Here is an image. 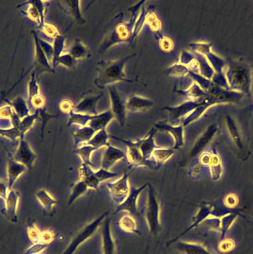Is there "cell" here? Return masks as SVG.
<instances>
[{"instance_id":"35","label":"cell","mask_w":253,"mask_h":254,"mask_svg":"<svg viewBox=\"0 0 253 254\" xmlns=\"http://www.w3.org/2000/svg\"><path fill=\"white\" fill-rule=\"evenodd\" d=\"M0 188H1V191H0V197H1V200L6 201L8 196V187H6L5 184L1 183Z\"/></svg>"},{"instance_id":"31","label":"cell","mask_w":253,"mask_h":254,"mask_svg":"<svg viewBox=\"0 0 253 254\" xmlns=\"http://www.w3.org/2000/svg\"><path fill=\"white\" fill-rule=\"evenodd\" d=\"M95 175L98 180L101 182L109 179L116 177L119 175L118 173H112L105 169L100 168L98 171L95 172Z\"/></svg>"},{"instance_id":"12","label":"cell","mask_w":253,"mask_h":254,"mask_svg":"<svg viewBox=\"0 0 253 254\" xmlns=\"http://www.w3.org/2000/svg\"><path fill=\"white\" fill-rule=\"evenodd\" d=\"M79 178L85 183L88 188L97 190L100 181L95 175V172L88 165L83 164L79 169Z\"/></svg>"},{"instance_id":"15","label":"cell","mask_w":253,"mask_h":254,"mask_svg":"<svg viewBox=\"0 0 253 254\" xmlns=\"http://www.w3.org/2000/svg\"><path fill=\"white\" fill-rule=\"evenodd\" d=\"M113 117V114L110 111L95 117H92L91 119L88 123V126L97 133L100 130L105 129Z\"/></svg>"},{"instance_id":"6","label":"cell","mask_w":253,"mask_h":254,"mask_svg":"<svg viewBox=\"0 0 253 254\" xmlns=\"http://www.w3.org/2000/svg\"><path fill=\"white\" fill-rule=\"evenodd\" d=\"M149 183L143 185L139 188H135L132 184H130V191L125 201L120 204L116 211V213L126 211L132 214L137 213V199L141 192L148 187Z\"/></svg>"},{"instance_id":"8","label":"cell","mask_w":253,"mask_h":254,"mask_svg":"<svg viewBox=\"0 0 253 254\" xmlns=\"http://www.w3.org/2000/svg\"><path fill=\"white\" fill-rule=\"evenodd\" d=\"M183 126L182 124L174 126L164 121H160L155 124L154 128L157 130L170 133L174 140L173 148L174 150H178L184 145Z\"/></svg>"},{"instance_id":"11","label":"cell","mask_w":253,"mask_h":254,"mask_svg":"<svg viewBox=\"0 0 253 254\" xmlns=\"http://www.w3.org/2000/svg\"><path fill=\"white\" fill-rule=\"evenodd\" d=\"M111 220L106 219L104 221L102 232L103 254H115L114 242L110 228Z\"/></svg>"},{"instance_id":"2","label":"cell","mask_w":253,"mask_h":254,"mask_svg":"<svg viewBox=\"0 0 253 254\" xmlns=\"http://www.w3.org/2000/svg\"><path fill=\"white\" fill-rule=\"evenodd\" d=\"M112 138L122 142L127 147L126 156L128 165V169H135L141 167H146L150 169H156V163L152 158L145 159L139 148H137L130 140H126L122 138L111 135Z\"/></svg>"},{"instance_id":"9","label":"cell","mask_w":253,"mask_h":254,"mask_svg":"<svg viewBox=\"0 0 253 254\" xmlns=\"http://www.w3.org/2000/svg\"><path fill=\"white\" fill-rule=\"evenodd\" d=\"M120 160H125L127 162L126 154L122 150L113 147L109 144L104 151L101 168L108 170Z\"/></svg>"},{"instance_id":"17","label":"cell","mask_w":253,"mask_h":254,"mask_svg":"<svg viewBox=\"0 0 253 254\" xmlns=\"http://www.w3.org/2000/svg\"><path fill=\"white\" fill-rule=\"evenodd\" d=\"M110 136L106 129H103L97 132L90 141L82 145H89L98 149L103 146L107 147L109 145L107 141Z\"/></svg>"},{"instance_id":"32","label":"cell","mask_w":253,"mask_h":254,"mask_svg":"<svg viewBox=\"0 0 253 254\" xmlns=\"http://www.w3.org/2000/svg\"><path fill=\"white\" fill-rule=\"evenodd\" d=\"M49 244H45L41 243L33 244L25 252L24 254H40L46 249L47 248Z\"/></svg>"},{"instance_id":"22","label":"cell","mask_w":253,"mask_h":254,"mask_svg":"<svg viewBox=\"0 0 253 254\" xmlns=\"http://www.w3.org/2000/svg\"><path fill=\"white\" fill-rule=\"evenodd\" d=\"M152 105V102L144 100H136L131 101L126 106L128 110L131 112L145 111Z\"/></svg>"},{"instance_id":"34","label":"cell","mask_w":253,"mask_h":254,"mask_svg":"<svg viewBox=\"0 0 253 254\" xmlns=\"http://www.w3.org/2000/svg\"><path fill=\"white\" fill-rule=\"evenodd\" d=\"M219 244V248L222 252H227L232 251L235 247V243L232 239H222Z\"/></svg>"},{"instance_id":"27","label":"cell","mask_w":253,"mask_h":254,"mask_svg":"<svg viewBox=\"0 0 253 254\" xmlns=\"http://www.w3.org/2000/svg\"><path fill=\"white\" fill-rule=\"evenodd\" d=\"M27 232L29 239L33 244L40 243L41 232L35 223L28 225Z\"/></svg>"},{"instance_id":"4","label":"cell","mask_w":253,"mask_h":254,"mask_svg":"<svg viewBox=\"0 0 253 254\" xmlns=\"http://www.w3.org/2000/svg\"><path fill=\"white\" fill-rule=\"evenodd\" d=\"M135 169L128 171L126 170L123 176L118 181L106 184L113 202L116 204H122L126 199L130 191L128 178Z\"/></svg>"},{"instance_id":"13","label":"cell","mask_w":253,"mask_h":254,"mask_svg":"<svg viewBox=\"0 0 253 254\" xmlns=\"http://www.w3.org/2000/svg\"><path fill=\"white\" fill-rule=\"evenodd\" d=\"M27 167L21 164L16 162V161L10 160L8 163V188L9 191L12 190V187L17 178L23 173L27 170Z\"/></svg>"},{"instance_id":"23","label":"cell","mask_w":253,"mask_h":254,"mask_svg":"<svg viewBox=\"0 0 253 254\" xmlns=\"http://www.w3.org/2000/svg\"><path fill=\"white\" fill-rule=\"evenodd\" d=\"M211 133L210 130L207 131L199 138L191 151V155L192 156L194 157L198 154L206 143L208 142L211 136Z\"/></svg>"},{"instance_id":"16","label":"cell","mask_w":253,"mask_h":254,"mask_svg":"<svg viewBox=\"0 0 253 254\" xmlns=\"http://www.w3.org/2000/svg\"><path fill=\"white\" fill-rule=\"evenodd\" d=\"M173 148H160L155 149L152 158L156 163V169H160L174 153Z\"/></svg>"},{"instance_id":"1","label":"cell","mask_w":253,"mask_h":254,"mask_svg":"<svg viewBox=\"0 0 253 254\" xmlns=\"http://www.w3.org/2000/svg\"><path fill=\"white\" fill-rule=\"evenodd\" d=\"M107 211L91 222L86 224L79 230L64 252L61 254H74L83 243L93 237L97 232V230L109 214Z\"/></svg>"},{"instance_id":"5","label":"cell","mask_w":253,"mask_h":254,"mask_svg":"<svg viewBox=\"0 0 253 254\" xmlns=\"http://www.w3.org/2000/svg\"><path fill=\"white\" fill-rule=\"evenodd\" d=\"M36 157V155L32 152L28 143L24 138H20L19 147L14 156L15 161L31 170Z\"/></svg>"},{"instance_id":"20","label":"cell","mask_w":253,"mask_h":254,"mask_svg":"<svg viewBox=\"0 0 253 254\" xmlns=\"http://www.w3.org/2000/svg\"><path fill=\"white\" fill-rule=\"evenodd\" d=\"M98 150L97 148L89 145H82L75 150V152L82 159L83 164L88 165L91 168L97 169L96 167L90 161L91 152Z\"/></svg>"},{"instance_id":"3","label":"cell","mask_w":253,"mask_h":254,"mask_svg":"<svg viewBox=\"0 0 253 254\" xmlns=\"http://www.w3.org/2000/svg\"><path fill=\"white\" fill-rule=\"evenodd\" d=\"M148 196L145 208L146 218L153 234H156L159 230V206L155 191L151 184H148Z\"/></svg>"},{"instance_id":"18","label":"cell","mask_w":253,"mask_h":254,"mask_svg":"<svg viewBox=\"0 0 253 254\" xmlns=\"http://www.w3.org/2000/svg\"><path fill=\"white\" fill-rule=\"evenodd\" d=\"M39 202L46 211L50 212L57 203L56 201L44 190L39 191L36 195Z\"/></svg>"},{"instance_id":"10","label":"cell","mask_w":253,"mask_h":254,"mask_svg":"<svg viewBox=\"0 0 253 254\" xmlns=\"http://www.w3.org/2000/svg\"><path fill=\"white\" fill-rule=\"evenodd\" d=\"M19 196L17 193L11 190L9 191L6 201V212L4 216L11 222H17V208Z\"/></svg>"},{"instance_id":"33","label":"cell","mask_w":253,"mask_h":254,"mask_svg":"<svg viewBox=\"0 0 253 254\" xmlns=\"http://www.w3.org/2000/svg\"><path fill=\"white\" fill-rule=\"evenodd\" d=\"M0 132H1V135L6 136L13 141L16 140V137L20 138V137L18 128L14 127L9 129H1Z\"/></svg>"},{"instance_id":"24","label":"cell","mask_w":253,"mask_h":254,"mask_svg":"<svg viewBox=\"0 0 253 254\" xmlns=\"http://www.w3.org/2000/svg\"><path fill=\"white\" fill-rule=\"evenodd\" d=\"M38 114L26 118L20 122L18 129L20 134L19 138H24L26 133L32 127L34 121L37 119Z\"/></svg>"},{"instance_id":"14","label":"cell","mask_w":253,"mask_h":254,"mask_svg":"<svg viewBox=\"0 0 253 254\" xmlns=\"http://www.w3.org/2000/svg\"><path fill=\"white\" fill-rule=\"evenodd\" d=\"M72 133L74 138L75 145L76 147H78L90 141L96 132L89 126H85L81 128L73 129Z\"/></svg>"},{"instance_id":"25","label":"cell","mask_w":253,"mask_h":254,"mask_svg":"<svg viewBox=\"0 0 253 254\" xmlns=\"http://www.w3.org/2000/svg\"><path fill=\"white\" fill-rule=\"evenodd\" d=\"M70 119L67 124L68 126L75 124V125H80L82 127H85L92 118V117H90L89 115L75 114L72 111L70 112Z\"/></svg>"},{"instance_id":"28","label":"cell","mask_w":253,"mask_h":254,"mask_svg":"<svg viewBox=\"0 0 253 254\" xmlns=\"http://www.w3.org/2000/svg\"><path fill=\"white\" fill-rule=\"evenodd\" d=\"M204 171V166L200 163L199 159L193 161L189 170V175L193 179L199 178Z\"/></svg>"},{"instance_id":"30","label":"cell","mask_w":253,"mask_h":254,"mask_svg":"<svg viewBox=\"0 0 253 254\" xmlns=\"http://www.w3.org/2000/svg\"><path fill=\"white\" fill-rule=\"evenodd\" d=\"M55 238V234L53 230L46 229L41 232L40 243L50 244Z\"/></svg>"},{"instance_id":"19","label":"cell","mask_w":253,"mask_h":254,"mask_svg":"<svg viewBox=\"0 0 253 254\" xmlns=\"http://www.w3.org/2000/svg\"><path fill=\"white\" fill-rule=\"evenodd\" d=\"M178 247L185 254H212L204 246L197 244L182 243Z\"/></svg>"},{"instance_id":"7","label":"cell","mask_w":253,"mask_h":254,"mask_svg":"<svg viewBox=\"0 0 253 254\" xmlns=\"http://www.w3.org/2000/svg\"><path fill=\"white\" fill-rule=\"evenodd\" d=\"M157 130L153 127L149 132L147 135L142 139H138L133 141L134 145L140 150L143 158L146 160L152 158L154 151L158 147L155 143L154 135Z\"/></svg>"},{"instance_id":"21","label":"cell","mask_w":253,"mask_h":254,"mask_svg":"<svg viewBox=\"0 0 253 254\" xmlns=\"http://www.w3.org/2000/svg\"><path fill=\"white\" fill-rule=\"evenodd\" d=\"M88 186L82 181H79L73 189L71 195L69 198L68 204H72L78 198L84 194L88 190Z\"/></svg>"},{"instance_id":"29","label":"cell","mask_w":253,"mask_h":254,"mask_svg":"<svg viewBox=\"0 0 253 254\" xmlns=\"http://www.w3.org/2000/svg\"><path fill=\"white\" fill-rule=\"evenodd\" d=\"M131 217L124 216L120 220L121 227L127 232H134L136 229V224Z\"/></svg>"},{"instance_id":"26","label":"cell","mask_w":253,"mask_h":254,"mask_svg":"<svg viewBox=\"0 0 253 254\" xmlns=\"http://www.w3.org/2000/svg\"><path fill=\"white\" fill-rule=\"evenodd\" d=\"M75 109L77 112L85 113L88 114H97L95 108V102L94 101L83 102L77 106Z\"/></svg>"}]
</instances>
